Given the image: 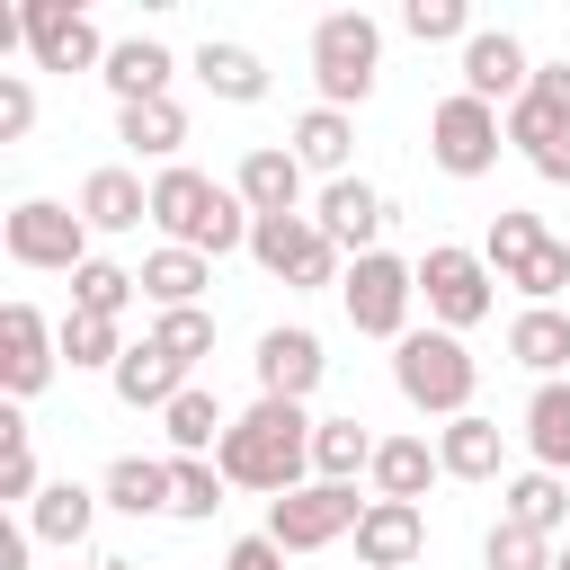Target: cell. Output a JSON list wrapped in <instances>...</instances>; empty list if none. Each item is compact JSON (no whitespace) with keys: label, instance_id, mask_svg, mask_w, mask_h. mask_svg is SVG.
<instances>
[{"label":"cell","instance_id":"1","mask_svg":"<svg viewBox=\"0 0 570 570\" xmlns=\"http://www.w3.org/2000/svg\"><path fill=\"white\" fill-rule=\"evenodd\" d=\"M312 428H321V419H312L303 401H249V410L223 428L214 463H223L232 490L285 499V490H303V472H312Z\"/></svg>","mask_w":570,"mask_h":570},{"label":"cell","instance_id":"2","mask_svg":"<svg viewBox=\"0 0 570 570\" xmlns=\"http://www.w3.org/2000/svg\"><path fill=\"white\" fill-rule=\"evenodd\" d=\"M151 223L178 240V249H196V258H232V249H249V205L223 187V178H205V169H160L151 178Z\"/></svg>","mask_w":570,"mask_h":570},{"label":"cell","instance_id":"3","mask_svg":"<svg viewBox=\"0 0 570 570\" xmlns=\"http://www.w3.org/2000/svg\"><path fill=\"white\" fill-rule=\"evenodd\" d=\"M392 383H401V401L419 410V419H463L472 410V392H481V356L454 338V330H410L401 347H392Z\"/></svg>","mask_w":570,"mask_h":570},{"label":"cell","instance_id":"4","mask_svg":"<svg viewBox=\"0 0 570 570\" xmlns=\"http://www.w3.org/2000/svg\"><path fill=\"white\" fill-rule=\"evenodd\" d=\"M374 71H383V27L365 9H330L312 27V80H321V107H365L374 98Z\"/></svg>","mask_w":570,"mask_h":570},{"label":"cell","instance_id":"5","mask_svg":"<svg viewBox=\"0 0 570 570\" xmlns=\"http://www.w3.org/2000/svg\"><path fill=\"white\" fill-rule=\"evenodd\" d=\"M419 303H428V321L436 330H481L490 321V303H499V276H490V258L481 249H463V240H428V258H419Z\"/></svg>","mask_w":570,"mask_h":570},{"label":"cell","instance_id":"6","mask_svg":"<svg viewBox=\"0 0 570 570\" xmlns=\"http://www.w3.org/2000/svg\"><path fill=\"white\" fill-rule=\"evenodd\" d=\"M89 223H80V205H53V196H27V205H9L0 214V249L18 258V267H45V276H80L89 267Z\"/></svg>","mask_w":570,"mask_h":570},{"label":"cell","instance_id":"7","mask_svg":"<svg viewBox=\"0 0 570 570\" xmlns=\"http://www.w3.org/2000/svg\"><path fill=\"white\" fill-rule=\"evenodd\" d=\"M338 303H347L356 338H392V347H401V338H410V303H419V258H392V249L347 258Z\"/></svg>","mask_w":570,"mask_h":570},{"label":"cell","instance_id":"8","mask_svg":"<svg viewBox=\"0 0 570 570\" xmlns=\"http://www.w3.org/2000/svg\"><path fill=\"white\" fill-rule=\"evenodd\" d=\"M249 258H258L276 285H294V294H321V285L347 276L338 249H330V232H321L312 214H258V223H249Z\"/></svg>","mask_w":570,"mask_h":570},{"label":"cell","instance_id":"9","mask_svg":"<svg viewBox=\"0 0 570 570\" xmlns=\"http://www.w3.org/2000/svg\"><path fill=\"white\" fill-rule=\"evenodd\" d=\"M499 151H508V116L499 107H481V98H436V116H428V160L445 169V178H490L499 169Z\"/></svg>","mask_w":570,"mask_h":570},{"label":"cell","instance_id":"10","mask_svg":"<svg viewBox=\"0 0 570 570\" xmlns=\"http://www.w3.org/2000/svg\"><path fill=\"white\" fill-rule=\"evenodd\" d=\"M356 517H365V499H356L347 481H303V490L267 499V534H276L285 552H330L338 534H356Z\"/></svg>","mask_w":570,"mask_h":570},{"label":"cell","instance_id":"11","mask_svg":"<svg viewBox=\"0 0 570 570\" xmlns=\"http://www.w3.org/2000/svg\"><path fill=\"white\" fill-rule=\"evenodd\" d=\"M62 365V321H45L36 303H9L0 312V392L9 401H36Z\"/></svg>","mask_w":570,"mask_h":570},{"label":"cell","instance_id":"12","mask_svg":"<svg viewBox=\"0 0 570 570\" xmlns=\"http://www.w3.org/2000/svg\"><path fill=\"white\" fill-rule=\"evenodd\" d=\"M18 18H27V53H36V71H107V53H116L71 0H27Z\"/></svg>","mask_w":570,"mask_h":570},{"label":"cell","instance_id":"13","mask_svg":"<svg viewBox=\"0 0 570 570\" xmlns=\"http://www.w3.org/2000/svg\"><path fill=\"white\" fill-rule=\"evenodd\" d=\"M312 223L330 232V249H338V258H374V240H383L392 205H383V187H365V178H330V187H321V205H312Z\"/></svg>","mask_w":570,"mask_h":570},{"label":"cell","instance_id":"14","mask_svg":"<svg viewBox=\"0 0 570 570\" xmlns=\"http://www.w3.org/2000/svg\"><path fill=\"white\" fill-rule=\"evenodd\" d=\"M249 365H258V401H312V383L330 374V356H321V338H312L303 321H285V330H267Z\"/></svg>","mask_w":570,"mask_h":570},{"label":"cell","instance_id":"15","mask_svg":"<svg viewBox=\"0 0 570 570\" xmlns=\"http://www.w3.org/2000/svg\"><path fill=\"white\" fill-rule=\"evenodd\" d=\"M525 80H534V62H525V45H517L508 27H481V36L463 45V98H481V107H517Z\"/></svg>","mask_w":570,"mask_h":570},{"label":"cell","instance_id":"16","mask_svg":"<svg viewBox=\"0 0 570 570\" xmlns=\"http://www.w3.org/2000/svg\"><path fill=\"white\" fill-rule=\"evenodd\" d=\"M428 552V517L410 499H365L356 517V570H410Z\"/></svg>","mask_w":570,"mask_h":570},{"label":"cell","instance_id":"17","mask_svg":"<svg viewBox=\"0 0 570 570\" xmlns=\"http://www.w3.org/2000/svg\"><path fill=\"white\" fill-rule=\"evenodd\" d=\"M303 160L285 151V142H258V151H240V169H232V196L249 205V214H303Z\"/></svg>","mask_w":570,"mask_h":570},{"label":"cell","instance_id":"18","mask_svg":"<svg viewBox=\"0 0 570 570\" xmlns=\"http://www.w3.org/2000/svg\"><path fill=\"white\" fill-rule=\"evenodd\" d=\"M436 463H445V481H499V463H508V428L481 419V410H463V419L436 428Z\"/></svg>","mask_w":570,"mask_h":570},{"label":"cell","instance_id":"19","mask_svg":"<svg viewBox=\"0 0 570 570\" xmlns=\"http://www.w3.org/2000/svg\"><path fill=\"white\" fill-rule=\"evenodd\" d=\"M169 71H178V53L160 45V36H125L116 53H107V98L116 107H142V98H169Z\"/></svg>","mask_w":570,"mask_h":570},{"label":"cell","instance_id":"20","mask_svg":"<svg viewBox=\"0 0 570 570\" xmlns=\"http://www.w3.org/2000/svg\"><path fill=\"white\" fill-rule=\"evenodd\" d=\"M80 223H89V232H142V223H151V187L107 160V169L80 178Z\"/></svg>","mask_w":570,"mask_h":570},{"label":"cell","instance_id":"21","mask_svg":"<svg viewBox=\"0 0 570 570\" xmlns=\"http://www.w3.org/2000/svg\"><path fill=\"white\" fill-rule=\"evenodd\" d=\"M134 276H142V303H151V312H196V303H205V285H214V258H196V249L160 240Z\"/></svg>","mask_w":570,"mask_h":570},{"label":"cell","instance_id":"22","mask_svg":"<svg viewBox=\"0 0 570 570\" xmlns=\"http://www.w3.org/2000/svg\"><path fill=\"white\" fill-rule=\"evenodd\" d=\"M98 490H80V481H45L36 490V508H27V534L36 543H53V552H80L89 543V525H98Z\"/></svg>","mask_w":570,"mask_h":570},{"label":"cell","instance_id":"23","mask_svg":"<svg viewBox=\"0 0 570 570\" xmlns=\"http://www.w3.org/2000/svg\"><path fill=\"white\" fill-rule=\"evenodd\" d=\"M508 356H517L525 374L561 383V365H570V312H561V303H525V312L508 321Z\"/></svg>","mask_w":570,"mask_h":570},{"label":"cell","instance_id":"24","mask_svg":"<svg viewBox=\"0 0 570 570\" xmlns=\"http://www.w3.org/2000/svg\"><path fill=\"white\" fill-rule=\"evenodd\" d=\"M285 151H294L303 169H321V178H347V160H356V116H347V107H303Z\"/></svg>","mask_w":570,"mask_h":570},{"label":"cell","instance_id":"25","mask_svg":"<svg viewBox=\"0 0 570 570\" xmlns=\"http://www.w3.org/2000/svg\"><path fill=\"white\" fill-rule=\"evenodd\" d=\"M107 383H116V401H125V410H169V401L187 392V365H178L169 347H151V338H142V347H125V365H116Z\"/></svg>","mask_w":570,"mask_h":570},{"label":"cell","instance_id":"26","mask_svg":"<svg viewBox=\"0 0 570 570\" xmlns=\"http://www.w3.org/2000/svg\"><path fill=\"white\" fill-rule=\"evenodd\" d=\"M365 481H374V499H410V508H419V499H428V481H445V463H436V445H428V436H383Z\"/></svg>","mask_w":570,"mask_h":570},{"label":"cell","instance_id":"27","mask_svg":"<svg viewBox=\"0 0 570 570\" xmlns=\"http://www.w3.org/2000/svg\"><path fill=\"white\" fill-rule=\"evenodd\" d=\"M196 80H205L214 98H232V107H258V98H267V62H258L249 45H232V36H205V45H196Z\"/></svg>","mask_w":570,"mask_h":570},{"label":"cell","instance_id":"28","mask_svg":"<svg viewBox=\"0 0 570 570\" xmlns=\"http://www.w3.org/2000/svg\"><path fill=\"white\" fill-rule=\"evenodd\" d=\"M98 499L125 508V517H169V454H116Z\"/></svg>","mask_w":570,"mask_h":570},{"label":"cell","instance_id":"29","mask_svg":"<svg viewBox=\"0 0 570 570\" xmlns=\"http://www.w3.org/2000/svg\"><path fill=\"white\" fill-rule=\"evenodd\" d=\"M116 142L142 151V160H169L178 169V142H187V107L178 98H142V107H116Z\"/></svg>","mask_w":570,"mask_h":570},{"label":"cell","instance_id":"30","mask_svg":"<svg viewBox=\"0 0 570 570\" xmlns=\"http://www.w3.org/2000/svg\"><path fill=\"white\" fill-rule=\"evenodd\" d=\"M543 240H552V232H543V214H525V205H499V214H490V240H481V258H490V276H499V285H517V276L543 258Z\"/></svg>","mask_w":570,"mask_h":570},{"label":"cell","instance_id":"31","mask_svg":"<svg viewBox=\"0 0 570 570\" xmlns=\"http://www.w3.org/2000/svg\"><path fill=\"white\" fill-rule=\"evenodd\" d=\"M374 445H383V436H374L365 419H321V428H312V481H347V490H356V472H374Z\"/></svg>","mask_w":570,"mask_h":570},{"label":"cell","instance_id":"32","mask_svg":"<svg viewBox=\"0 0 570 570\" xmlns=\"http://www.w3.org/2000/svg\"><path fill=\"white\" fill-rule=\"evenodd\" d=\"M499 517H508V525H534V534H561V525H570V481H561V472H517V481L499 490Z\"/></svg>","mask_w":570,"mask_h":570},{"label":"cell","instance_id":"33","mask_svg":"<svg viewBox=\"0 0 570 570\" xmlns=\"http://www.w3.org/2000/svg\"><path fill=\"white\" fill-rule=\"evenodd\" d=\"M525 454H534V472H570V383H534V401H525Z\"/></svg>","mask_w":570,"mask_h":570},{"label":"cell","instance_id":"34","mask_svg":"<svg viewBox=\"0 0 570 570\" xmlns=\"http://www.w3.org/2000/svg\"><path fill=\"white\" fill-rule=\"evenodd\" d=\"M223 428H232V419H223V401H214L205 383H187V392L160 410V436H169V454H214V445H223Z\"/></svg>","mask_w":570,"mask_h":570},{"label":"cell","instance_id":"35","mask_svg":"<svg viewBox=\"0 0 570 570\" xmlns=\"http://www.w3.org/2000/svg\"><path fill=\"white\" fill-rule=\"evenodd\" d=\"M223 490H232V481H223L214 454H169V517H178V525H205V517L223 508Z\"/></svg>","mask_w":570,"mask_h":570},{"label":"cell","instance_id":"36","mask_svg":"<svg viewBox=\"0 0 570 570\" xmlns=\"http://www.w3.org/2000/svg\"><path fill=\"white\" fill-rule=\"evenodd\" d=\"M134 294H142V276H134V267H116V258H89V267L71 276V312H98V321H125V312H134Z\"/></svg>","mask_w":570,"mask_h":570},{"label":"cell","instance_id":"37","mask_svg":"<svg viewBox=\"0 0 570 570\" xmlns=\"http://www.w3.org/2000/svg\"><path fill=\"white\" fill-rule=\"evenodd\" d=\"M125 321H98V312H62V356L71 365H89V374H116L125 365Z\"/></svg>","mask_w":570,"mask_h":570},{"label":"cell","instance_id":"38","mask_svg":"<svg viewBox=\"0 0 570 570\" xmlns=\"http://www.w3.org/2000/svg\"><path fill=\"white\" fill-rule=\"evenodd\" d=\"M508 142H517V151H525V169H534V160H543L552 142H570V116H561V107H552L543 89H525V98L508 107Z\"/></svg>","mask_w":570,"mask_h":570},{"label":"cell","instance_id":"39","mask_svg":"<svg viewBox=\"0 0 570 570\" xmlns=\"http://www.w3.org/2000/svg\"><path fill=\"white\" fill-rule=\"evenodd\" d=\"M401 36H419V45H472L481 27H472L463 0H401Z\"/></svg>","mask_w":570,"mask_h":570},{"label":"cell","instance_id":"40","mask_svg":"<svg viewBox=\"0 0 570 570\" xmlns=\"http://www.w3.org/2000/svg\"><path fill=\"white\" fill-rule=\"evenodd\" d=\"M481 570H552V534H534V525H490L481 534Z\"/></svg>","mask_w":570,"mask_h":570},{"label":"cell","instance_id":"41","mask_svg":"<svg viewBox=\"0 0 570 570\" xmlns=\"http://www.w3.org/2000/svg\"><path fill=\"white\" fill-rule=\"evenodd\" d=\"M151 347H169L178 365L214 356V312H205V303H196V312H160V321H151Z\"/></svg>","mask_w":570,"mask_h":570},{"label":"cell","instance_id":"42","mask_svg":"<svg viewBox=\"0 0 570 570\" xmlns=\"http://www.w3.org/2000/svg\"><path fill=\"white\" fill-rule=\"evenodd\" d=\"M561 285H570V240H543V258L517 276V294H525V303H552Z\"/></svg>","mask_w":570,"mask_h":570},{"label":"cell","instance_id":"43","mask_svg":"<svg viewBox=\"0 0 570 570\" xmlns=\"http://www.w3.org/2000/svg\"><path fill=\"white\" fill-rule=\"evenodd\" d=\"M27 125H36V89H27V71H0V142H27Z\"/></svg>","mask_w":570,"mask_h":570},{"label":"cell","instance_id":"44","mask_svg":"<svg viewBox=\"0 0 570 570\" xmlns=\"http://www.w3.org/2000/svg\"><path fill=\"white\" fill-rule=\"evenodd\" d=\"M36 490H45L36 445H9V454H0V499H9V508H36Z\"/></svg>","mask_w":570,"mask_h":570},{"label":"cell","instance_id":"45","mask_svg":"<svg viewBox=\"0 0 570 570\" xmlns=\"http://www.w3.org/2000/svg\"><path fill=\"white\" fill-rule=\"evenodd\" d=\"M223 570H285V543H276V534H240V543L223 552Z\"/></svg>","mask_w":570,"mask_h":570},{"label":"cell","instance_id":"46","mask_svg":"<svg viewBox=\"0 0 570 570\" xmlns=\"http://www.w3.org/2000/svg\"><path fill=\"white\" fill-rule=\"evenodd\" d=\"M27 543H36L27 525H18V534H0V570H27Z\"/></svg>","mask_w":570,"mask_h":570},{"label":"cell","instance_id":"47","mask_svg":"<svg viewBox=\"0 0 570 570\" xmlns=\"http://www.w3.org/2000/svg\"><path fill=\"white\" fill-rule=\"evenodd\" d=\"M89 570H134V561H89Z\"/></svg>","mask_w":570,"mask_h":570},{"label":"cell","instance_id":"48","mask_svg":"<svg viewBox=\"0 0 570 570\" xmlns=\"http://www.w3.org/2000/svg\"><path fill=\"white\" fill-rule=\"evenodd\" d=\"M552 570H570V543H561V552H552Z\"/></svg>","mask_w":570,"mask_h":570}]
</instances>
